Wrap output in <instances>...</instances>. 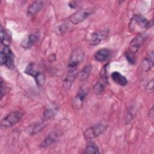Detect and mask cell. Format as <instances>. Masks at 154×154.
<instances>
[{
	"mask_svg": "<svg viewBox=\"0 0 154 154\" xmlns=\"http://www.w3.org/2000/svg\"><path fill=\"white\" fill-rule=\"evenodd\" d=\"M43 6V2L42 1H34L27 9V16H32L41 10Z\"/></svg>",
	"mask_w": 154,
	"mask_h": 154,
	"instance_id": "12",
	"label": "cell"
},
{
	"mask_svg": "<svg viewBox=\"0 0 154 154\" xmlns=\"http://www.w3.org/2000/svg\"><path fill=\"white\" fill-rule=\"evenodd\" d=\"M23 113L20 111H15L10 112L1 120V126L9 128L16 125L22 117Z\"/></svg>",
	"mask_w": 154,
	"mask_h": 154,
	"instance_id": "4",
	"label": "cell"
},
{
	"mask_svg": "<svg viewBox=\"0 0 154 154\" xmlns=\"http://www.w3.org/2000/svg\"><path fill=\"white\" fill-rule=\"evenodd\" d=\"M34 78L38 87H43L45 85L46 78L45 75L43 73L38 72L34 77Z\"/></svg>",
	"mask_w": 154,
	"mask_h": 154,
	"instance_id": "21",
	"label": "cell"
},
{
	"mask_svg": "<svg viewBox=\"0 0 154 154\" xmlns=\"http://www.w3.org/2000/svg\"><path fill=\"white\" fill-rule=\"evenodd\" d=\"M108 125L103 123H99L93 125L87 129L84 132V136L87 140H91L102 135L107 129Z\"/></svg>",
	"mask_w": 154,
	"mask_h": 154,
	"instance_id": "2",
	"label": "cell"
},
{
	"mask_svg": "<svg viewBox=\"0 0 154 154\" xmlns=\"http://www.w3.org/2000/svg\"><path fill=\"white\" fill-rule=\"evenodd\" d=\"M85 152L87 153H99L97 146L94 143L88 144L87 146Z\"/></svg>",
	"mask_w": 154,
	"mask_h": 154,
	"instance_id": "23",
	"label": "cell"
},
{
	"mask_svg": "<svg viewBox=\"0 0 154 154\" xmlns=\"http://www.w3.org/2000/svg\"><path fill=\"white\" fill-rule=\"evenodd\" d=\"M38 40V35L37 34H31L26 38L23 40L21 42V46L25 49L31 48L34 43H35Z\"/></svg>",
	"mask_w": 154,
	"mask_h": 154,
	"instance_id": "13",
	"label": "cell"
},
{
	"mask_svg": "<svg viewBox=\"0 0 154 154\" xmlns=\"http://www.w3.org/2000/svg\"><path fill=\"white\" fill-rule=\"evenodd\" d=\"M24 72L28 75H30L31 76H32L33 78L35 76V75L38 72V71L36 70L35 68V64L33 63H29L26 67Z\"/></svg>",
	"mask_w": 154,
	"mask_h": 154,
	"instance_id": "22",
	"label": "cell"
},
{
	"mask_svg": "<svg viewBox=\"0 0 154 154\" xmlns=\"http://www.w3.org/2000/svg\"><path fill=\"white\" fill-rule=\"evenodd\" d=\"M84 58V52L80 49H75L70 57L68 62L69 71L75 72L76 67L83 61Z\"/></svg>",
	"mask_w": 154,
	"mask_h": 154,
	"instance_id": "3",
	"label": "cell"
},
{
	"mask_svg": "<svg viewBox=\"0 0 154 154\" xmlns=\"http://www.w3.org/2000/svg\"><path fill=\"white\" fill-rule=\"evenodd\" d=\"M57 112L56 108H49L44 111L42 116L43 121H47L54 117Z\"/></svg>",
	"mask_w": 154,
	"mask_h": 154,
	"instance_id": "20",
	"label": "cell"
},
{
	"mask_svg": "<svg viewBox=\"0 0 154 154\" xmlns=\"http://www.w3.org/2000/svg\"><path fill=\"white\" fill-rule=\"evenodd\" d=\"M147 36L145 33L139 34L136 37H135L130 42L129 46V52L132 54H135L144 43L147 40Z\"/></svg>",
	"mask_w": 154,
	"mask_h": 154,
	"instance_id": "6",
	"label": "cell"
},
{
	"mask_svg": "<svg viewBox=\"0 0 154 154\" xmlns=\"http://www.w3.org/2000/svg\"><path fill=\"white\" fill-rule=\"evenodd\" d=\"M111 51L108 49L103 48L97 51L94 55L95 60L99 62H103L107 60L111 56Z\"/></svg>",
	"mask_w": 154,
	"mask_h": 154,
	"instance_id": "11",
	"label": "cell"
},
{
	"mask_svg": "<svg viewBox=\"0 0 154 154\" xmlns=\"http://www.w3.org/2000/svg\"><path fill=\"white\" fill-rule=\"evenodd\" d=\"M130 25L135 24L142 29L147 28L150 26V22L141 14H135L131 19Z\"/></svg>",
	"mask_w": 154,
	"mask_h": 154,
	"instance_id": "9",
	"label": "cell"
},
{
	"mask_svg": "<svg viewBox=\"0 0 154 154\" xmlns=\"http://www.w3.org/2000/svg\"><path fill=\"white\" fill-rule=\"evenodd\" d=\"M1 64L5 65L9 69L14 68V56L8 46H4L0 53Z\"/></svg>",
	"mask_w": 154,
	"mask_h": 154,
	"instance_id": "1",
	"label": "cell"
},
{
	"mask_svg": "<svg viewBox=\"0 0 154 154\" xmlns=\"http://www.w3.org/2000/svg\"><path fill=\"white\" fill-rule=\"evenodd\" d=\"M92 71V66L91 65L85 66L77 75L78 78L81 81H84L88 79Z\"/></svg>",
	"mask_w": 154,
	"mask_h": 154,
	"instance_id": "15",
	"label": "cell"
},
{
	"mask_svg": "<svg viewBox=\"0 0 154 154\" xmlns=\"http://www.w3.org/2000/svg\"><path fill=\"white\" fill-rule=\"evenodd\" d=\"M93 12L91 8H86L79 10L73 14L70 17L69 20L71 23L74 25L78 24L85 20Z\"/></svg>",
	"mask_w": 154,
	"mask_h": 154,
	"instance_id": "7",
	"label": "cell"
},
{
	"mask_svg": "<svg viewBox=\"0 0 154 154\" xmlns=\"http://www.w3.org/2000/svg\"><path fill=\"white\" fill-rule=\"evenodd\" d=\"M60 133L57 131H54L51 132L42 141L40 147L42 148L47 147L54 144L59 138Z\"/></svg>",
	"mask_w": 154,
	"mask_h": 154,
	"instance_id": "10",
	"label": "cell"
},
{
	"mask_svg": "<svg viewBox=\"0 0 154 154\" xmlns=\"http://www.w3.org/2000/svg\"><path fill=\"white\" fill-rule=\"evenodd\" d=\"M107 69H108L107 65L103 67L102 71L100 72L101 76L100 77V79L97 81V82L94 85L93 91L96 94H99L102 93L106 88V84L108 82Z\"/></svg>",
	"mask_w": 154,
	"mask_h": 154,
	"instance_id": "5",
	"label": "cell"
},
{
	"mask_svg": "<svg viewBox=\"0 0 154 154\" xmlns=\"http://www.w3.org/2000/svg\"><path fill=\"white\" fill-rule=\"evenodd\" d=\"M111 77L114 82L120 85L125 86L128 84L127 79L119 72H113L111 75Z\"/></svg>",
	"mask_w": 154,
	"mask_h": 154,
	"instance_id": "14",
	"label": "cell"
},
{
	"mask_svg": "<svg viewBox=\"0 0 154 154\" xmlns=\"http://www.w3.org/2000/svg\"><path fill=\"white\" fill-rule=\"evenodd\" d=\"M69 6L70 7V8H75V7H76V3H75V2H70V3H69Z\"/></svg>",
	"mask_w": 154,
	"mask_h": 154,
	"instance_id": "25",
	"label": "cell"
},
{
	"mask_svg": "<svg viewBox=\"0 0 154 154\" xmlns=\"http://www.w3.org/2000/svg\"><path fill=\"white\" fill-rule=\"evenodd\" d=\"M109 34V30L107 29L98 31L92 33L88 38V43L91 45H97L101 42L105 40Z\"/></svg>",
	"mask_w": 154,
	"mask_h": 154,
	"instance_id": "8",
	"label": "cell"
},
{
	"mask_svg": "<svg viewBox=\"0 0 154 154\" xmlns=\"http://www.w3.org/2000/svg\"><path fill=\"white\" fill-rule=\"evenodd\" d=\"M126 58L128 60V61H129V63L131 64H135V58L134 57V54L130 53V52H126Z\"/></svg>",
	"mask_w": 154,
	"mask_h": 154,
	"instance_id": "24",
	"label": "cell"
},
{
	"mask_svg": "<svg viewBox=\"0 0 154 154\" xmlns=\"http://www.w3.org/2000/svg\"><path fill=\"white\" fill-rule=\"evenodd\" d=\"M86 96V92L83 89L79 90L73 100V105L77 108H80Z\"/></svg>",
	"mask_w": 154,
	"mask_h": 154,
	"instance_id": "16",
	"label": "cell"
},
{
	"mask_svg": "<svg viewBox=\"0 0 154 154\" xmlns=\"http://www.w3.org/2000/svg\"><path fill=\"white\" fill-rule=\"evenodd\" d=\"M45 126V125L43 123L31 125V126H28L26 128V132L30 135H35V134H37L38 132H40L41 131H42V129L44 128Z\"/></svg>",
	"mask_w": 154,
	"mask_h": 154,
	"instance_id": "17",
	"label": "cell"
},
{
	"mask_svg": "<svg viewBox=\"0 0 154 154\" xmlns=\"http://www.w3.org/2000/svg\"><path fill=\"white\" fill-rule=\"evenodd\" d=\"M153 53H152L151 55H149V57H147L144 60L142 63V68L144 70L148 71L151 68H152L153 66Z\"/></svg>",
	"mask_w": 154,
	"mask_h": 154,
	"instance_id": "18",
	"label": "cell"
},
{
	"mask_svg": "<svg viewBox=\"0 0 154 154\" xmlns=\"http://www.w3.org/2000/svg\"><path fill=\"white\" fill-rule=\"evenodd\" d=\"M1 40L4 46H8L10 43V37L2 26L1 27Z\"/></svg>",
	"mask_w": 154,
	"mask_h": 154,
	"instance_id": "19",
	"label": "cell"
}]
</instances>
